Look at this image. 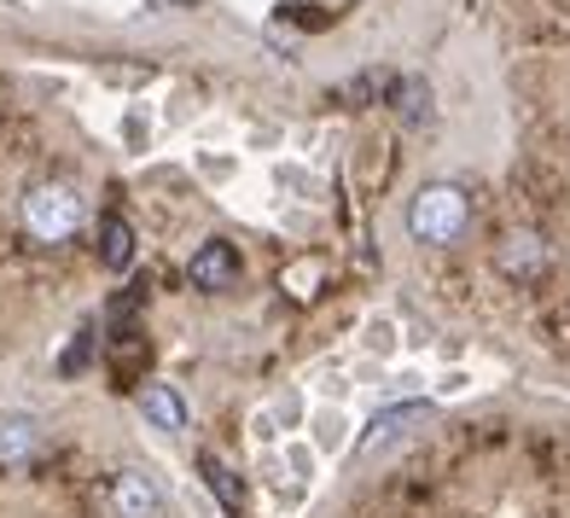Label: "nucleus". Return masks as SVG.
<instances>
[{
  "instance_id": "7",
  "label": "nucleus",
  "mask_w": 570,
  "mask_h": 518,
  "mask_svg": "<svg viewBox=\"0 0 570 518\" xmlns=\"http://www.w3.org/2000/svg\"><path fill=\"white\" fill-rule=\"evenodd\" d=\"M140 413L158 431H180V426H187V402H180L175 384H146V391H140Z\"/></svg>"
},
{
  "instance_id": "11",
  "label": "nucleus",
  "mask_w": 570,
  "mask_h": 518,
  "mask_svg": "<svg viewBox=\"0 0 570 518\" xmlns=\"http://www.w3.org/2000/svg\"><path fill=\"white\" fill-rule=\"evenodd\" d=\"M198 472H204V483H210L216 496H222V507H227V512H239V507H245V496H239V483L227 478V466H222L216 455H198Z\"/></svg>"
},
{
  "instance_id": "1",
  "label": "nucleus",
  "mask_w": 570,
  "mask_h": 518,
  "mask_svg": "<svg viewBox=\"0 0 570 518\" xmlns=\"http://www.w3.org/2000/svg\"><path fill=\"white\" fill-rule=\"evenodd\" d=\"M472 227V198H465L454 180H431V187L413 193L407 204V233L420 245H454Z\"/></svg>"
},
{
  "instance_id": "5",
  "label": "nucleus",
  "mask_w": 570,
  "mask_h": 518,
  "mask_svg": "<svg viewBox=\"0 0 570 518\" xmlns=\"http://www.w3.org/2000/svg\"><path fill=\"white\" fill-rule=\"evenodd\" d=\"M41 455V426L30 413H0V466H30Z\"/></svg>"
},
{
  "instance_id": "6",
  "label": "nucleus",
  "mask_w": 570,
  "mask_h": 518,
  "mask_svg": "<svg viewBox=\"0 0 570 518\" xmlns=\"http://www.w3.org/2000/svg\"><path fill=\"white\" fill-rule=\"evenodd\" d=\"M420 420H431V408H425V402H402V408H384L379 420H373V431L361 437V460H367V455H379L384 443H396V437H402V431H413Z\"/></svg>"
},
{
  "instance_id": "10",
  "label": "nucleus",
  "mask_w": 570,
  "mask_h": 518,
  "mask_svg": "<svg viewBox=\"0 0 570 518\" xmlns=\"http://www.w3.org/2000/svg\"><path fill=\"white\" fill-rule=\"evenodd\" d=\"M99 256H106V268H117V274L135 263V227H128L122 216L99 222Z\"/></svg>"
},
{
  "instance_id": "2",
  "label": "nucleus",
  "mask_w": 570,
  "mask_h": 518,
  "mask_svg": "<svg viewBox=\"0 0 570 518\" xmlns=\"http://www.w3.org/2000/svg\"><path fill=\"white\" fill-rule=\"evenodd\" d=\"M82 222H88L82 193L65 187V180H47V187H30V193H23V227H30V240H41V245L70 240V233L82 227Z\"/></svg>"
},
{
  "instance_id": "4",
  "label": "nucleus",
  "mask_w": 570,
  "mask_h": 518,
  "mask_svg": "<svg viewBox=\"0 0 570 518\" xmlns=\"http://www.w3.org/2000/svg\"><path fill=\"white\" fill-rule=\"evenodd\" d=\"M111 501H117V518H164V489L151 483L140 466H122L117 472Z\"/></svg>"
},
{
  "instance_id": "3",
  "label": "nucleus",
  "mask_w": 570,
  "mask_h": 518,
  "mask_svg": "<svg viewBox=\"0 0 570 518\" xmlns=\"http://www.w3.org/2000/svg\"><path fill=\"white\" fill-rule=\"evenodd\" d=\"M187 280L198 292H233L239 286V251H233L227 240H204L193 251V263H187Z\"/></svg>"
},
{
  "instance_id": "8",
  "label": "nucleus",
  "mask_w": 570,
  "mask_h": 518,
  "mask_svg": "<svg viewBox=\"0 0 570 518\" xmlns=\"http://www.w3.org/2000/svg\"><path fill=\"white\" fill-rule=\"evenodd\" d=\"M391 111L407 128H425L431 123V88L420 82V76H396V82H391Z\"/></svg>"
},
{
  "instance_id": "9",
  "label": "nucleus",
  "mask_w": 570,
  "mask_h": 518,
  "mask_svg": "<svg viewBox=\"0 0 570 518\" xmlns=\"http://www.w3.org/2000/svg\"><path fill=\"white\" fill-rule=\"evenodd\" d=\"M541 263H548V251H541L535 233H507V245H501V268L507 274L530 280V274H541Z\"/></svg>"
}]
</instances>
